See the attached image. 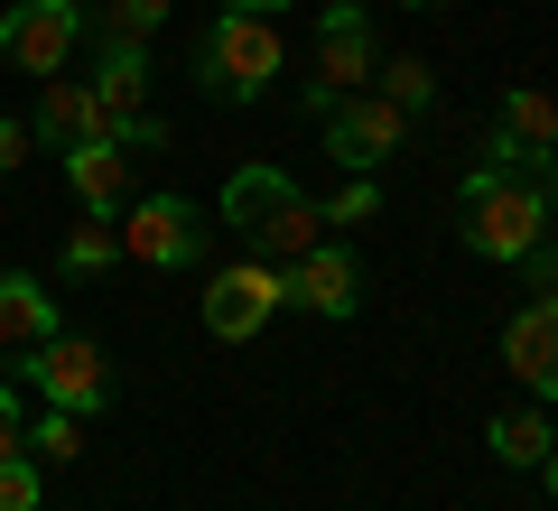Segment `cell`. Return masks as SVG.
<instances>
[{
  "mask_svg": "<svg viewBox=\"0 0 558 511\" xmlns=\"http://www.w3.org/2000/svg\"><path fill=\"white\" fill-rule=\"evenodd\" d=\"M457 215H465V252L512 270V260L549 233V186H539V168L475 158V168H465V186H457Z\"/></svg>",
  "mask_w": 558,
  "mask_h": 511,
  "instance_id": "obj_1",
  "label": "cell"
},
{
  "mask_svg": "<svg viewBox=\"0 0 558 511\" xmlns=\"http://www.w3.org/2000/svg\"><path fill=\"white\" fill-rule=\"evenodd\" d=\"M215 215L242 233L252 260H279V270H289L299 252H317V205H307V186L289 178V168H233L223 196H215Z\"/></svg>",
  "mask_w": 558,
  "mask_h": 511,
  "instance_id": "obj_2",
  "label": "cell"
},
{
  "mask_svg": "<svg viewBox=\"0 0 558 511\" xmlns=\"http://www.w3.org/2000/svg\"><path fill=\"white\" fill-rule=\"evenodd\" d=\"M279 65H289V47H279V20H260V10H233L223 0L215 20L196 28V84L215 102H260Z\"/></svg>",
  "mask_w": 558,
  "mask_h": 511,
  "instance_id": "obj_3",
  "label": "cell"
},
{
  "mask_svg": "<svg viewBox=\"0 0 558 511\" xmlns=\"http://www.w3.org/2000/svg\"><path fill=\"white\" fill-rule=\"evenodd\" d=\"M373 65H381L373 10H363V0H326V10H317V57H307V75H299L307 121L336 112L344 94H373Z\"/></svg>",
  "mask_w": 558,
  "mask_h": 511,
  "instance_id": "obj_4",
  "label": "cell"
},
{
  "mask_svg": "<svg viewBox=\"0 0 558 511\" xmlns=\"http://www.w3.org/2000/svg\"><path fill=\"white\" fill-rule=\"evenodd\" d=\"M20 381L47 400V410H75V418H94L102 400H112V363H102L94 334H47V344H28Z\"/></svg>",
  "mask_w": 558,
  "mask_h": 511,
  "instance_id": "obj_5",
  "label": "cell"
},
{
  "mask_svg": "<svg viewBox=\"0 0 558 511\" xmlns=\"http://www.w3.org/2000/svg\"><path fill=\"white\" fill-rule=\"evenodd\" d=\"M84 28H94L84 0H10V10H0V57L47 84V75H65V57L84 47Z\"/></svg>",
  "mask_w": 558,
  "mask_h": 511,
  "instance_id": "obj_6",
  "label": "cell"
},
{
  "mask_svg": "<svg viewBox=\"0 0 558 511\" xmlns=\"http://www.w3.org/2000/svg\"><path fill=\"white\" fill-rule=\"evenodd\" d=\"M112 233H121V260H140V270H186L215 223H205V205H186V196H140V205L112 215Z\"/></svg>",
  "mask_w": 558,
  "mask_h": 511,
  "instance_id": "obj_7",
  "label": "cell"
},
{
  "mask_svg": "<svg viewBox=\"0 0 558 511\" xmlns=\"http://www.w3.org/2000/svg\"><path fill=\"white\" fill-rule=\"evenodd\" d=\"M94 102L121 149H168V121L149 112V47H102L94 38Z\"/></svg>",
  "mask_w": 558,
  "mask_h": 511,
  "instance_id": "obj_8",
  "label": "cell"
},
{
  "mask_svg": "<svg viewBox=\"0 0 558 511\" xmlns=\"http://www.w3.org/2000/svg\"><path fill=\"white\" fill-rule=\"evenodd\" d=\"M279 307H289V270H279V260H252V252H242L233 270L205 279V334H215V344H252Z\"/></svg>",
  "mask_w": 558,
  "mask_h": 511,
  "instance_id": "obj_9",
  "label": "cell"
},
{
  "mask_svg": "<svg viewBox=\"0 0 558 511\" xmlns=\"http://www.w3.org/2000/svg\"><path fill=\"white\" fill-rule=\"evenodd\" d=\"M317 131H326V158H336V168L373 178L381 158H400V139H410V112H400V102H381V94H344L336 112H317Z\"/></svg>",
  "mask_w": 558,
  "mask_h": 511,
  "instance_id": "obj_10",
  "label": "cell"
},
{
  "mask_svg": "<svg viewBox=\"0 0 558 511\" xmlns=\"http://www.w3.org/2000/svg\"><path fill=\"white\" fill-rule=\"evenodd\" d=\"M289 307L344 326V316L363 307V260H354V242H326V233H317V252L289 260Z\"/></svg>",
  "mask_w": 558,
  "mask_h": 511,
  "instance_id": "obj_11",
  "label": "cell"
},
{
  "mask_svg": "<svg viewBox=\"0 0 558 511\" xmlns=\"http://www.w3.org/2000/svg\"><path fill=\"white\" fill-rule=\"evenodd\" d=\"M549 149H558V102L539 94V84H512V94L494 102L484 158H502V168H549Z\"/></svg>",
  "mask_w": 558,
  "mask_h": 511,
  "instance_id": "obj_12",
  "label": "cell"
},
{
  "mask_svg": "<svg viewBox=\"0 0 558 511\" xmlns=\"http://www.w3.org/2000/svg\"><path fill=\"white\" fill-rule=\"evenodd\" d=\"M502 373H512L539 410L558 400V297H531V307L502 326Z\"/></svg>",
  "mask_w": 558,
  "mask_h": 511,
  "instance_id": "obj_13",
  "label": "cell"
},
{
  "mask_svg": "<svg viewBox=\"0 0 558 511\" xmlns=\"http://www.w3.org/2000/svg\"><path fill=\"white\" fill-rule=\"evenodd\" d=\"M65 186L84 196V215H102V223H112L121 205H131V149H121L112 131H94L84 149H65Z\"/></svg>",
  "mask_w": 558,
  "mask_h": 511,
  "instance_id": "obj_14",
  "label": "cell"
},
{
  "mask_svg": "<svg viewBox=\"0 0 558 511\" xmlns=\"http://www.w3.org/2000/svg\"><path fill=\"white\" fill-rule=\"evenodd\" d=\"M47 334H65L57 289H47V279H28V270H0V344H10V354H28V344H47Z\"/></svg>",
  "mask_w": 558,
  "mask_h": 511,
  "instance_id": "obj_15",
  "label": "cell"
},
{
  "mask_svg": "<svg viewBox=\"0 0 558 511\" xmlns=\"http://www.w3.org/2000/svg\"><path fill=\"white\" fill-rule=\"evenodd\" d=\"M28 131H38V149H84V139L102 131V102H94V84H75V75H47V94H38V121H28Z\"/></svg>",
  "mask_w": 558,
  "mask_h": 511,
  "instance_id": "obj_16",
  "label": "cell"
},
{
  "mask_svg": "<svg viewBox=\"0 0 558 511\" xmlns=\"http://www.w3.org/2000/svg\"><path fill=\"white\" fill-rule=\"evenodd\" d=\"M484 447H494V465H512V474H539V455L558 447V428H549V410H502L494 428H484Z\"/></svg>",
  "mask_w": 558,
  "mask_h": 511,
  "instance_id": "obj_17",
  "label": "cell"
},
{
  "mask_svg": "<svg viewBox=\"0 0 558 511\" xmlns=\"http://www.w3.org/2000/svg\"><path fill=\"white\" fill-rule=\"evenodd\" d=\"M373 94L400 102V112H428V102H438V65H428V57H381L373 65Z\"/></svg>",
  "mask_w": 558,
  "mask_h": 511,
  "instance_id": "obj_18",
  "label": "cell"
},
{
  "mask_svg": "<svg viewBox=\"0 0 558 511\" xmlns=\"http://www.w3.org/2000/svg\"><path fill=\"white\" fill-rule=\"evenodd\" d=\"M159 20H168V0H94V38L102 47H149Z\"/></svg>",
  "mask_w": 558,
  "mask_h": 511,
  "instance_id": "obj_19",
  "label": "cell"
},
{
  "mask_svg": "<svg viewBox=\"0 0 558 511\" xmlns=\"http://www.w3.org/2000/svg\"><path fill=\"white\" fill-rule=\"evenodd\" d=\"M65 279H102V270H112V260H121V233H112V223H102V215H84L75 223V233H65Z\"/></svg>",
  "mask_w": 558,
  "mask_h": 511,
  "instance_id": "obj_20",
  "label": "cell"
},
{
  "mask_svg": "<svg viewBox=\"0 0 558 511\" xmlns=\"http://www.w3.org/2000/svg\"><path fill=\"white\" fill-rule=\"evenodd\" d=\"M28 455H38V465H75V455H84V418L75 410H47L38 428H28Z\"/></svg>",
  "mask_w": 558,
  "mask_h": 511,
  "instance_id": "obj_21",
  "label": "cell"
},
{
  "mask_svg": "<svg viewBox=\"0 0 558 511\" xmlns=\"http://www.w3.org/2000/svg\"><path fill=\"white\" fill-rule=\"evenodd\" d=\"M47 484H38V455H0V511H38Z\"/></svg>",
  "mask_w": 558,
  "mask_h": 511,
  "instance_id": "obj_22",
  "label": "cell"
},
{
  "mask_svg": "<svg viewBox=\"0 0 558 511\" xmlns=\"http://www.w3.org/2000/svg\"><path fill=\"white\" fill-rule=\"evenodd\" d=\"M373 215H381V186H373V178H354L344 196L317 205V223H373Z\"/></svg>",
  "mask_w": 558,
  "mask_h": 511,
  "instance_id": "obj_23",
  "label": "cell"
},
{
  "mask_svg": "<svg viewBox=\"0 0 558 511\" xmlns=\"http://www.w3.org/2000/svg\"><path fill=\"white\" fill-rule=\"evenodd\" d=\"M512 270H521V279H531V297H558V233H539V242H531V252H521V260H512Z\"/></svg>",
  "mask_w": 558,
  "mask_h": 511,
  "instance_id": "obj_24",
  "label": "cell"
},
{
  "mask_svg": "<svg viewBox=\"0 0 558 511\" xmlns=\"http://www.w3.org/2000/svg\"><path fill=\"white\" fill-rule=\"evenodd\" d=\"M28 149H38V131L0 112V178H20V158H28Z\"/></svg>",
  "mask_w": 558,
  "mask_h": 511,
  "instance_id": "obj_25",
  "label": "cell"
},
{
  "mask_svg": "<svg viewBox=\"0 0 558 511\" xmlns=\"http://www.w3.org/2000/svg\"><path fill=\"white\" fill-rule=\"evenodd\" d=\"M0 455H28V428H20V391L0 381Z\"/></svg>",
  "mask_w": 558,
  "mask_h": 511,
  "instance_id": "obj_26",
  "label": "cell"
},
{
  "mask_svg": "<svg viewBox=\"0 0 558 511\" xmlns=\"http://www.w3.org/2000/svg\"><path fill=\"white\" fill-rule=\"evenodd\" d=\"M539 186H549V223H558V149H549V168H539Z\"/></svg>",
  "mask_w": 558,
  "mask_h": 511,
  "instance_id": "obj_27",
  "label": "cell"
},
{
  "mask_svg": "<svg viewBox=\"0 0 558 511\" xmlns=\"http://www.w3.org/2000/svg\"><path fill=\"white\" fill-rule=\"evenodd\" d=\"M233 10H260V20H279V10H299V0H233Z\"/></svg>",
  "mask_w": 558,
  "mask_h": 511,
  "instance_id": "obj_28",
  "label": "cell"
},
{
  "mask_svg": "<svg viewBox=\"0 0 558 511\" xmlns=\"http://www.w3.org/2000/svg\"><path fill=\"white\" fill-rule=\"evenodd\" d=\"M539 484H549V492H558V447H549V455H539Z\"/></svg>",
  "mask_w": 558,
  "mask_h": 511,
  "instance_id": "obj_29",
  "label": "cell"
},
{
  "mask_svg": "<svg viewBox=\"0 0 558 511\" xmlns=\"http://www.w3.org/2000/svg\"><path fill=\"white\" fill-rule=\"evenodd\" d=\"M400 10H447V0H400Z\"/></svg>",
  "mask_w": 558,
  "mask_h": 511,
  "instance_id": "obj_30",
  "label": "cell"
},
{
  "mask_svg": "<svg viewBox=\"0 0 558 511\" xmlns=\"http://www.w3.org/2000/svg\"><path fill=\"white\" fill-rule=\"evenodd\" d=\"M0 10H10V0H0Z\"/></svg>",
  "mask_w": 558,
  "mask_h": 511,
  "instance_id": "obj_31",
  "label": "cell"
}]
</instances>
